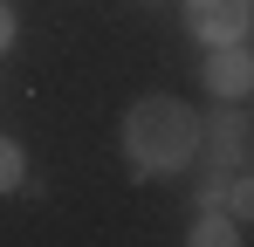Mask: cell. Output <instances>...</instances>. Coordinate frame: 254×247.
Masks as SVG:
<instances>
[{
	"label": "cell",
	"mask_w": 254,
	"mask_h": 247,
	"mask_svg": "<svg viewBox=\"0 0 254 247\" xmlns=\"http://www.w3.org/2000/svg\"><path fill=\"white\" fill-rule=\"evenodd\" d=\"M199 82H206L213 103H248V96H254V48H248V41H220V48H206Z\"/></svg>",
	"instance_id": "2"
},
{
	"label": "cell",
	"mask_w": 254,
	"mask_h": 247,
	"mask_svg": "<svg viewBox=\"0 0 254 247\" xmlns=\"http://www.w3.org/2000/svg\"><path fill=\"white\" fill-rule=\"evenodd\" d=\"M117 144H124V165L130 179L144 185V179H179V172H192L199 158V110L186 103V96H137L117 124Z\"/></svg>",
	"instance_id": "1"
},
{
	"label": "cell",
	"mask_w": 254,
	"mask_h": 247,
	"mask_svg": "<svg viewBox=\"0 0 254 247\" xmlns=\"http://www.w3.org/2000/svg\"><path fill=\"white\" fill-rule=\"evenodd\" d=\"M28 179H35L28 172V144L21 137H0V199L7 192H28Z\"/></svg>",
	"instance_id": "6"
},
{
	"label": "cell",
	"mask_w": 254,
	"mask_h": 247,
	"mask_svg": "<svg viewBox=\"0 0 254 247\" xmlns=\"http://www.w3.org/2000/svg\"><path fill=\"white\" fill-rule=\"evenodd\" d=\"M14 35H21V21H14V7H7V0H0V55H7V48H14Z\"/></svg>",
	"instance_id": "9"
},
{
	"label": "cell",
	"mask_w": 254,
	"mask_h": 247,
	"mask_svg": "<svg viewBox=\"0 0 254 247\" xmlns=\"http://www.w3.org/2000/svg\"><path fill=\"white\" fill-rule=\"evenodd\" d=\"M248 144H254V124L241 103H220L213 117H199V158L206 165L234 172V165H248Z\"/></svg>",
	"instance_id": "3"
},
{
	"label": "cell",
	"mask_w": 254,
	"mask_h": 247,
	"mask_svg": "<svg viewBox=\"0 0 254 247\" xmlns=\"http://www.w3.org/2000/svg\"><path fill=\"white\" fill-rule=\"evenodd\" d=\"M186 35L199 48H220V41H248V0H186Z\"/></svg>",
	"instance_id": "4"
},
{
	"label": "cell",
	"mask_w": 254,
	"mask_h": 247,
	"mask_svg": "<svg viewBox=\"0 0 254 247\" xmlns=\"http://www.w3.org/2000/svg\"><path fill=\"white\" fill-rule=\"evenodd\" d=\"M227 213H234L241 227H248V220H254V172H241V165L227 172Z\"/></svg>",
	"instance_id": "7"
},
{
	"label": "cell",
	"mask_w": 254,
	"mask_h": 247,
	"mask_svg": "<svg viewBox=\"0 0 254 247\" xmlns=\"http://www.w3.org/2000/svg\"><path fill=\"white\" fill-rule=\"evenodd\" d=\"M248 21H254V0H248Z\"/></svg>",
	"instance_id": "10"
},
{
	"label": "cell",
	"mask_w": 254,
	"mask_h": 247,
	"mask_svg": "<svg viewBox=\"0 0 254 247\" xmlns=\"http://www.w3.org/2000/svg\"><path fill=\"white\" fill-rule=\"evenodd\" d=\"M192 247H234L241 241V220L227 213V206H192V234H186Z\"/></svg>",
	"instance_id": "5"
},
{
	"label": "cell",
	"mask_w": 254,
	"mask_h": 247,
	"mask_svg": "<svg viewBox=\"0 0 254 247\" xmlns=\"http://www.w3.org/2000/svg\"><path fill=\"white\" fill-rule=\"evenodd\" d=\"M192 206H227V172L220 165H206V179L192 185Z\"/></svg>",
	"instance_id": "8"
}]
</instances>
